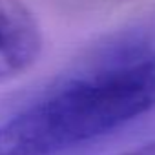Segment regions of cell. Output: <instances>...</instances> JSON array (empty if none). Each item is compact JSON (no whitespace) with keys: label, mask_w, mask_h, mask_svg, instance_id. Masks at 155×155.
I'll use <instances>...</instances> for the list:
<instances>
[{"label":"cell","mask_w":155,"mask_h":155,"mask_svg":"<svg viewBox=\"0 0 155 155\" xmlns=\"http://www.w3.org/2000/svg\"><path fill=\"white\" fill-rule=\"evenodd\" d=\"M155 110V49L69 73L0 122V155H60Z\"/></svg>","instance_id":"obj_1"},{"label":"cell","mask_w":155,"mask_h":155,"mask_svg":"<svg viewBox=\"0 0 155 155\" xmlns=\"http://www.w3.org/2000/svg\"><path fill=\"white\" fill-rule=\"evenodd\" d=\"M40 24L22 0H0V82L24 75L42 53Z\"/></svg>","instance_id":"obj_2"},{"label":"cell","mask_w":155,"mask_h":155,"mask_svg":"<svg viewBox=\"0 0 155 155\" xmlns=\"http://www.w3.org/2000/svg\"><path fill=\"white\" fill-rule=\"evenodd\" d=\"M117 155H155V139L153 140H148L137 148H131V150H126V151H120Z\"/></svg>","instance_id":"obj_3"}]
</instances>
